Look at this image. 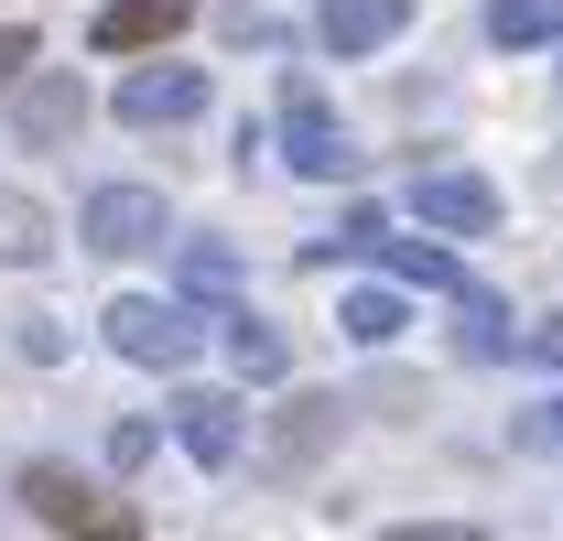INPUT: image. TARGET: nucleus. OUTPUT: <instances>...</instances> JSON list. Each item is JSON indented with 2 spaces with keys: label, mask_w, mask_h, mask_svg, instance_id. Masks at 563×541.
<instances>
[{
  "label": "nucleus",
  "mask_w": 563,
  "mask_h": 541,
  "mask_svg": "<svg viewBox=\"0 0 563 541\" xmlns=\"http://www.w3.org/2000/svg\"><path fill=\"white\" fill-rule=\"evenodd\" d=\"M217 336H228V357H239L250 379H282V368H292L282 325H272V314H250V303H217Z\"/></svg>",
  "instance_id": "13"
},
{
  "label": "nucleus",
  "mask_w": 563,
  "mask_h": 541,
  "mask_svg": "<svg viewBox=\"0 0 563 541\" xmlns=\"http://www.w3.org/2000/svg\"><path fill=\"white\" fill-rule=\"evenodd\" d=\"M196 22V0H109L98 22H87V44L98 55H152V44H174Z\"/></svg>",
  "instance_id": "9"
},
{
  "label": "nucleus",
  "mask_w": 563,
  "mask_h": 541,
  "mask_svg": "<svg viewBox=\"0 0 563 541\" xmlns=\"http://www.w3.org/2000/svg\"><path fill=\"white\" fill-rule=\"evenodd\" d=\"M174 270H185V303H239V250L228 239H185Z\"/></svg>",
  "instance_id": "15"
},
{
  "label": "nucleus",
  "mask_w": 563,
  "mask_h": 541,
  "mask_svg": "<svg viewBox=\"0 0 563 541\" xmlns=\"http://www.w3.org/2000/svg\"><path fill=\"white\" fill-rule=\"evenodd\" d=\"M520 357H531V368H563V314H542V325L520 336Z\"/></svg>",
  "instance_id": "21"
},
{
  "label": "nucleus",
  "mask_w": 563,
  "mask_h": 541,
  "mask_svg": "<svg viewBox=\"0 0 563 541\" xmlns=\"http://www.w3.org/2000/svg\"><path fill=\"white\" fill-rule=\"evenodd\" d=\"M336 250H357V261H379L390 281H433V292H466V270H455V250H433V239H390V228H379V206H357L347 228H336Z\"/></svg>",
  "instance_id": "5"
},
{
  "label": "nucleus",
  "mask_w": 563,
  "mask_h": 541,
  "mask_svg": "<svg viewBox=\"0 0 563 541\" xmlns=\"http://www.w3.org/2000/svg\"><path fill=\"white\" fill-rule=\"evenodd\" d=\"M55 250V228H44V206L22 196V185H0V261H44Z\"/></svg>",
  "instance_id": "17"
},
{
  "label": "nucleus",
  "mask_w": 563,
  "mask_h": 541,
  "mask_svg": "<svg viewBox=\"0 0 563 541\" xmlns=\"http://www.w3.org/2000/svg\"><path fill=\"white\" fill-rule=\"evenodd\" d=\"M22 357L55 368V357H66V325H55V314H22Z\"/></svg>",
  "instance_id": "20"
},
{
  "label": "nucleus",
  "mask_w": 563,
  "mask_h": 541,
  "mask_svg": "<svg viewBox=\"0 0 563 541\" xmlns=\"http://www.w3.org/2000/svg\"><path fill=\"white\" fill-rule=\"evenodd\" d=\"M98 336L120 346L131 368H185V357H196V325H185V303H152V292H120V303L98 314Z\"/></svg>",
  "instance_id": "3"
},
{
  "label": "nucleus",
  "mask_w": 563,
  "mask_h": 541,
  "mask_svg": "<svg viewBox=\"0 0 563 541\" xmlns=\"http://www.w3.org/2000/svg\"><path fill=\"white\" fill-rule=\"evenodd\" d=\"M174 444H185L196 466H228V455H239V390H185V401H174Z\"/></svg>",
  "instance_id": "11"
},
{
  "label": "nucleus",
  "mask_w": 563,
  "mask_h": 541,
  "mask_svg": "<svg viewBox=\"0 0 563 541\" xmlns=\"http://www.w3.org/2000/svg\"><path fill=\"white\" fill-rule=\"evenodd\" d=\"M336 325H347L357 346H390V336H401V325H412V314H401V292H379V281H357V292H347V314H336Z\"/></svg>",
  "instance_id": "18"
},
{
  "label": "nucleus",
  "mask_w": 563,
  "mask_h": 541,
  "mask_svg": "<svg viewBox=\"0 0 563 541\" xmlns=\"http://www.w3.org/2000/svg\"><path fill=\"white\" fill-rule=\"evenodd\" d=\"M76 120H87V87H76L66 66H44L33 87H11V141H22V152H55Z\"/></svg>",
  "instance_id": "7"
},
{
  "label": "nucleus",
  "mask_w": 563,
  "mask_h": 541,
  "mask_svg": "<svg viewBox=\"0 0 563 541\" xmlns=\"http://www.w3.org/2000/svg\"><path fill=\"white\" fill-rule=\"evenodd\" d=\"M22 66H44V55H33V33H22V22H0V98L22 87Z\"/></svg>",
  "instance_id": "19"
},
{
  "label": "nucleus",
  "mask_w": 563,
  "mask_h": 541,
  "mask_svg": "<svg viewBox=\"0 0 563 541\" xmlns=\"http://www.w3.org/2000/svg\"><path fill=\"white\" fill-rule=\"evenodd\" d=\"M207 109V66H131L120 76V120L163 131V120H196Z\"/></svg>",
  "instance_id": "8"
},
{
  "label": "nucleus",
  "mask_w": 563,
  "mask_h": 541,
  "mask_svg": "<svg viewBox=\"0 0 563 541\" xmlns=\"http://www.w3.org/2000/svg\"><path fill=\"white\" fill-rule=\"evenodd\" d=\"M282 163L314 174V185H347V174H357V141L325 120V98H314L303 76H282Z\"/></svg>",
  "instance_id": "2"
},
{
  "label": "nucleus",
  "mask_w": 563,
  "mask_h": 541,
  "mask_svg": "<svg viewBox=\"0 0 563 541\" xmlns=\"http://www.w3.org/2000/svg\"><path fill=\"white\" fill-rule=\"evenodd\" d=\"M531 444H563V401H553V411H542V422H531Z\"/></svg>",
  "instance_id": "23"
},
{
  "label": "nucleus",
  "mask_w": 563,
  "mask_h": 541,
  "mask_svg": "<svg viewBox=\"0 0 563 541\" xmlns=\"http://www.w3.org/2000/svg\"><path fill=\"white\" fill-rule=\"evenodd\" d=\"M412 217H422V228H444V239H488V228H498V185H488V174H444V163H433V174H412Z\"/></svg>",
  "instance_id": "6"
},
{
  "label": "nucleus",
  "mask_w": 563,
  "mask_h": 541,
  "mask_svg": "<svg viewBox=\"0 0 563 541\" xmlns=\"http://www.w3.org/2000/svg\"><path fill=\"white\" fill-rule=\"evenodd\" d=\"M163 228H174V206L152 196V185H98V196H87V250H98V261L163 250Z\"/></svg>",
  "instance_id": "4"
},
{
  "label": "nucleus",
  "mask_w": 563,
  "mask_h": 541,
  "mask_svg": "<svg viewBox=\"0 0 563 541\" xmlns=\"http://www.w3.org/2000/svg\"><path fill=\"white\" fill-rule=\"evenodd\" d=\"M22 498H33V520L44 531H66V541H141V509L131 498H109L98 476H76V466H22Z\"/></svg>",
  "instance_id": "1"
},
{
  "label": "nucleus",
  "mask_w": 563,
  "mask_h": 541,
  "mask_svg": "<svg viewBox=\"0 0 563 541\" xmlns=\"http://www.w3.org/2000/svg\"><path fill=\"white\" fill-rule=\"evenodd\" d=\"M444 336H455V357H466V368H488V357H520V336H509V303H498L488 281H466V292H455Z\"/></svg>",
  "instance_id": "10"
},
{
  "label": "nucleus",
  "mask_w": 563,
  "mask_h": 541,
  "mask_svg": "<svg viewBox=\"0 0 563 541\" xmlns=\"http://www.w3.org/2000/svg\"><path fill=\"white\" fill-rule=\"evenodd\" d=\"M379 541H477V520H401V531H379Z\"/></svg>",
  "instance_id": "22"
},
{
  "label": "nucleus",
  "mask_w": 563,
  "mask_h": 541,
  "mask_svg": "<svg viewBox=\"0 0 563 541\" xmlns=\"http://www.w3.org/2000/svg\"><path fill=\"white\" fill-rule=\"evenodd\" d=\"M336 433H347V401H336V390H303V401L282 411V466H303V455H325Z\"/></svg>",
  "instance_id": "14"
},
{
  "label": "nucleus",
  "mask_w": 563,
  "mask_h": 541,
  "mask_svg": "<svg viewBox=\"0 0 563 541\" xmlns=\"http://www.w3.org/2000/svg\"><path fill=\"white\" fill-rule=\"evenodd\" d=\"M488 44H563V0H488Z\"/></svg>",
  "instance_id": "16"
},
{
  "label": "nucleus",
  "mask_w": 563,
  "mask_h": 541,
  "mask_svg": "<svg viewBox=\"0 0 563 541\" xmlns=\"http://www.w3.org/2000/svg\"><path fill=\"white\" fill-rule=\"evenodd\" d=\"M401 22H412V0H325V11H314L325 55H379Z\"/></svg>",
  "instance_id": "12"
}]
</instances>
